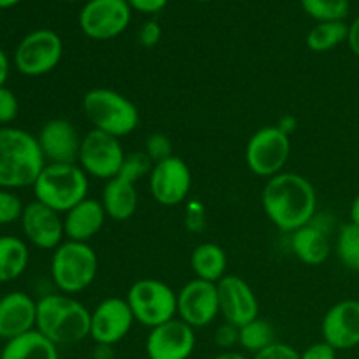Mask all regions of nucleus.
Here are the masks:
<instances>
[{"instance_id":"27","label":"nucleus","mask_w":359,"mask_h":359,"mask_svg":"<svg viewBox=\"0 0 359 359\" xmlns=\"http://www.w3.org/2000/svg\"><path fill=\"white\" fill-rule=\"evenodd\" d=\"M349 25L346 21H323L316 23L307 34V46L311 51L325 53L347 42Z\"/></svg>"},{"instance_id":"17","label":"nucleus","mask_w":359,"mask_h":359,"mask_svg":"<svg viewBox=\"0 0 359 359\" xmlns=\"http://www.w3.org/2000/svg\"><path fill=\"white\" fill-rule=\"evenodd\" d=\"M37 142L46 163H77L83 137L69 119L53 118L39 130Z\"/></svg>"},{"instance_id":"7","label":"nucleus","mask_w":359,"mask_h":359,"mask_svg":"<svg viewBox=\"0 0 359 359\" xmlns=\"http://www.w3.org/2000/svg\"><path fill=\"white\" fill-rule=\"evenodd\" d=\"M132 314L146 328H156L177 318V293L160 279H139L126 293Z\"/></svg>"},{"instance_id":"34","label":"nucleus","mask_w":359,"mask_h":359,"mask_svg":"<svg viewBox=\"0 0 359 359\" xmlns=\"http://www.w3.org/2000/svg\"><path fill=\"white\" fill-rule=\"evenodd\" d=\"M20 114V102L16 93L7 86H0V126H11Z\"/></svg>"},{"instance_id":"28","label":"nucleus","mask_w":359,"mask_h":359,"mask_svg":"<svg viewBox=\"0 0 359 359\" xmlns=\"http://www.w3.org/2000/svg\"><path fill=\"white\" fill-rule=\"evenodd\" d=\"M238 346L251 354L262 353L269 346L276 344V330L266 319L256 318L255 321L238 328Z\"/></svg>"},{"instance_id":"33","label":"nucleus","mask_w":359,"mask_h":359,"mask_svg":"<svg viewBox=\"0 0 359 359\" xmlns=\"http://www.w3.org/2000/svg\"><path fill=\"white\" fill-rule=\"evenodd\" d=\"M172 149H174L172 147V140L165 133H151L146 139V144H144V151L153 160V163H158V161H163L167 158L174 156Z\"/></svg>"},{"instance_id":"26","label":"nucleus","mask_w":359,"mask_h":359,"mask_svg":"<svg viewBox=\"0 0 359 359\" xmlns=\"http://www.w3.org/2000/svg\"><path fill=\"white\" fill-rule=\"evenodd\" d=\"M30 262V251L23 238L0 235V284L20 279Z\"/></svg>"},{"instance_id":"14","label":"nucleus","mask_w":359,"mask_h":359,"mask_svg":"<svg viewBox=\"0 0 359 359\" xmlns=\"http://www.w3.org/2000/svg\"><path fill=\"white\" fill-rule=\"evenodd\" d=\"M133 323L135 318L126 298H105L91 311L90 339L95 344L114 347L128 335Z\"/></svg>"},{"instance_id":"47","label":"nucleus","mask_w":359,"mask_h":359,"mask_svg":"<svg viewBox=\"0 0 359 359\" xmlns=\"http://www.w3.org/2000/svg\"><path fill=\"white\" fill-rule=\"evenodd\" d=\"M21 0H0V9H9V7L18 6Z\"/></svg>"},{"instance_id":"25","label":"nucleus","mask_w":359,"mask_h":359,"mask_svg":"<svg viewBox=\"0 0 359 359\" xmlns=\"http://www.w3.org/2000/svg\"><path fill=\"white\" fill-rule=\"evenodd\" d=\"M189 263H191V270L196 279L217 284L226 276V252L221 245L214 244V242H203V244L196 245L193 249Z\"/></svg>"},{"instance_id":"35","label":"nucleus","mask_w":359,"mask_h":359,"mask_svg":"<svg viewBox=\"0 0 359 359\" xmlns=\"http://www.w3.org/2000/svg\"><path fill=\"white\" fill-rule=\"evenodd\" d=\"M238 326L231 325V323L224 321L223 325L217 326V330L214 332V342L219 349L223 351H231L235 346H238Z\"/></svg>"},{"instance_id":"46","label":"nucleus","mask_w":359,"mask_h":359,"mask_svg":"<svg viewBox=\"0 0 359 359\" xmlns=\"http://www.w3.org/2000/svg\"><path fill=\"white\" fill-rule=\"evenodd\" d=\"M212 359H249V358L241 353H235V351H223V353L217 354V356H214Z\"/></svg>"},{"instance_id":"36","label":"nucleus","mask_w":359,"mask_h":359,"mask_svg":"<svg viewBox=\"0 0 359 359\" xmlns=\"http://www.w3.org/2000/svg\"><path fill=\"white\" fill-rule=\"evenodd\" d=\"M252 359H300V353L287 344L276 342L263 349L262 353L255 354Z\"/></svg>"},{"instance_id":"12","label":"nucleus","mask_w":359,"mask_h":359,"mask_svg":"<svg viewBox=\"0 0 359 359\" xmlns=\"http://www.w3.org/2000/svg\"><path fill=\"white\" fill-rule=\"evenodd\" d=\"M147 179L153 198L165 207L181 205L188 198L193 186L191 170L179 156H170L154 163Z\"/></svg>"},{"instance_id":"21","label":"nucleus","mask_w":359,"mask_h":359,"mask_svg":"<svg viewBox=\"0 0 359 359\" xmlns=\"http://www.w3.org/2000/svg\"><path fill=\"white\" fill-rule=\"evenodd\" d=\"M291 251L304 265H323L332 252L328 224L321 223L318 217H314V221L293 231L291 233Z\"/></svg>"},{"instance_id":"40","label":"nucleus","mask_w":359,"mask_h":359,"mask_svg":"<svg viewBox=\"0 0 359 359\" xmlns=\"http://www.w3.org/2000/svg\"><path fill=\"white\" fill-rule=\"evenodd\" d=\"M132 11H139L142 14H156L167 7L168 0H128Z\"/></svg>"},{"instance_id":"39","label":"nucleus","mask_w":359,"mask_h":359,"mask_svg":"<svg viewBox=\"0 0 359 359\" xmlns=\"http://www.w3.org/2000/svg\"><path fill=\"white\" fill-rule=\"evenodd\" d=\"M337 353L339 351L323 340V342L312 344L304 353H300V359H337Z\"/></svg>"},{"instance_id":"18","label":"nucleus","mask_w":359,"mask_h":359,"mask_svg":"<svg viewBox=\"0 0 359 359\" xmlns=\"http://www.w3.org/2000/svg\"><path fill=\"white\" fill-rule=\"evenodd\" d=\"M219 312L226 323L244 326L259 318V302L252 287L242 277L224 276L217 283Z\"/></svg>"},{"instance_id":"3","label":"nucleus","mask_w":359,"mask_h":359,"mask_svg":"<svg viewBox=\"0 0 359 359\" xmlns=\"http://www.w3.org/2000/svg\"><path fill=\"white\" fill-rule=\"evenodd\" d=\"M91 311L65 293H49L37 300L35 330L56 346H72L90 337Z\"/></svg>"},{"instance_id":"41","label":"nucleus","mask_w":359,"mask_h":359,"mask_svg":"<svg viewBox=\"0 0 359 359\" xmlns=\"http://www.w3.org/2000/svg\"><path fill=\"white\" fill-rule=\"evenodd\" d=\"M347 44H349L351 51L359 58V16L353 23L349 25V35H347Z\"/></svg>"},{"instance_id":"1","label":"nucleus","mask_w":359,"mask_h":359,"mask_svg":"<svg viewBox=\"0 0 359 359\" xmlns=\"http://www.w3.org/2000/svg\"><path fill=\"white\" fill-rule=\"evenodd\" d=\"M262 205L273 226L284 233H293L314 221L318 195L307 177L294 172H280L266 179Z\"/></svg>"},{"instance_id":"19","label":"nucleus","mask_w":359,"mask_h":359,"mask_svg":"<svg viewBox=\"0 0 359 359\" xmlns=\"http://www.w3.org/2000/svg\"><path fill=\"white\" fill-rule=\"evenodd\" d=\"M321 335L337 351L359 347V300H342L332 305L323 318Z\"/></svg>"},{"instance_id":"24","label":"nucleus","mask_w":359,"mask_h":359,"mask_svg":"<svg viewBox=\"0 0 359 359\" xmlns=\"http://www.w3.org/2000/svg\"><path fill=\"white\" fill-rule=\"evenodd\" d=\"M0 359H60V354L56 344L34 330L6 342Z\"/></svg>"},{"instance_id":"10","label":"nucleus","mask_w":359,"mask_h":359,"mask_svg":"<svg viewBox=\"0 0 359 359\" xmlns=\"http://www.w3.org/2000/svg\"><path fill=\"white\" fill-rule=\"evenodd\" d=\"M125 156L121 139H116L100 130H90L83 137L77 165L91 177L107 182L118 177Z\"/></svg>"},{"instance_id":"11","label":"nucleus","mask_w":359,"mask_h":359,"mask_svg":"<svg viewBox=\"0 0 359 359\" xmlns=\"http://www.w3.org/2000/svg\"><path fill=\"white\" fill-rule=\"evenodd\" d=\"M132 21L128 0H88L79 13V27L93 41L119 37Z\"/></svg>"},{"instance_id":"8","label":"nucleus","mask_w":359,"mask_h":359,"mask_svg":"<svg viewBox=\"0 0 359 359\" xmlns=\"http://www.w3.org/2000/svg\"><path fill=\"white\" fill-rule=\"evenodd\" d=\"M245 165L255 175L270 179L284 172L291 156V137L277 125L263 126L245 146Z\"/></svg>"},{"instance_id":"15","label":"nucleus","mask_w":359,"mask_h":359,"mask_svg":"<svg viewBox=\"0 0 359 359\" xmlns=\"http://www.w3.org/2000/svg\"><path fill=\"white\" fill-rule=\"evenodd\" d=\"M195 330L179 318L149 330L146 339L147 359H189L195 353Z\"/></svg>"},{"instance_id":"13","label":"nucleus","mask_w":359,"mask_h":359,"mask_svg":"<svg viewBox=\"0 0 359 359\" xmlns=\"http://www.w3.org/2000/svg\"><path fill=\"white\" fill-rule=\"evenodd\" d=\"M219 314L217 284L193 279L177 293V318L193 330L205 328Z\"/></svg>"},{"instance_id":"48","label":"nucleus","mask_w":359,"mask_h":359,"mask_svg":"<svg viewBox=\"0 0 359 359\" xmlns=\"http://www.w3.org/2000/svg\"><path fill=\"white\" fill-rule=\"evenodd\" d=\"M58 2H79V0H58Z\"/></svg>"},{"instance_id":"31","label":"nucleus","mask_w":359,"mask_h":359,"mask_svg":"<svg viewBox=\"0 0 359 359\" xmlns=\"http://www.w3.org/2000/svg\"><path fill=\"white\" fill-rule=\"evenodd\" d=\"M153 167V160L147 156L146 151H133V153H126L118 177L125 179V181L132 182V184H137L140 179L149 177Z\"/></svg>"},{"instance_id":"30","label":"nucleus","mask_w":359,"mask_h":359,"mask_svg":"<svg viewBox=\"0 0 359 359\" xmlns=\"http://www.w3.org/2000/svg\"><path fill=\"white\" fill-rule=\"evenodd\" d=\"M302 9L316 20L323 21H346L349 16V0H300Z\"/></svg>"},{"instance_id":"4","label":"nucleus","mask_w":359,"mask_h":359,"mask_svg":"<svg viewBox=\"0 0 359 359\" xmlns=\"http://www.w3.org/2000/svg\"><path fill=\"white\" fill-rule=\"evenodd\" d=\"M32 189L37 202L58 214H67L88 198L90 181L77 163H46Z\"/></svg>"},{"instance_id":"37","label":"nucleus","mask_w":359,"mask_h":359,"mask_svg":"<svg viewBox=\"0 0 359 359\" xmlns=\"http://www.w3.org/2000/svg\"><path fill=\"white\" fill-rule=\"evenodd\" d=\"M186 226L189 231H202L205 226V207L200 202H191L186 210Z\"/></svg>"},{"instance_id":"49","label":"nucleus","mask_w":359,"mask_h":359,"mask_svg":"<svg viewBox=\"0 0 359 359\" xmlns=\"http://www.w3.org/2000/svg\"><path fill=\"white\" fill-rule=\"evenodd\" d=\"M193 2H200V4H202V2H210V0H193Z\"/></svg>"},{"instance_id":"32","label":"nucleus","mask_w":359,"mask_h":359,"mask_svg":"<svg viewBox=\"0 0 359 359\" xmlns=\"http://www.w3.org/2000/svg\"><path fill=\"white\" fill-rule=\"evenodd\" d=\"M25 205L13 189L0 188V226L13 224L21 219Z\"/></svg>"},{"instance_id":"5","label":"nucleus","mask_w":359,"mask_h":359,"mask_svg":"<svg viewBox=\"0 0 359 359\" xmlns=\"http://www.w3.org/2000/svg\"><path fill=\"white\" fill-rule=\"evenodd\" d=\"M83 111L93 130L116 139L130 135L140 123L137 105L128 97L109 88H93L83 97Z\"/></svg>"},{"instance_id":"20","label":"nucleus","mask_w":359,"mask_h":359,"mask_svg":"<svg viewBox=\"0 0 359 359\" xmlns=\"http://www.w3.org/2000/svg\"><path fill=\"white\" fill-rule=\"evenodd\" d=\"M37 323V302L23 291H13L0 298V339L9 342L28 332Z\"/></svg>"},{"instance_id":"2","label":"nucleus","mask_w":359,"mask_h":359,"mask_svg":"<svg viewBox=\"0 0 359 359\" xmlns=\"http://www.w3.org/2000/svg\"><path fill=\"white\" fill-rule=\"evenodd\" d=\"M44 167L37 137L16 126H0V188H32Z\"/></svg>"},{"instance_id":"9","label":"nucleus","mask_w":359,"mask_h":359,"mask_svg":"<svg viewBox=\"0 0 359 359\" xmlns=\"http://www.w3.org/2000/svg\"><path fill=\"white\" fill-rule=\"evenodd\" d=\"M63 41L55 30L39 28L25 35L14 51L13 63L27 77H41L53 72L62 62Z\"/></svg>"},{"instance_id":"43","label":"nucleus","mask_w":359,"mask_h":359,"mask_svg":"<svg viewBox=\"0 0 359 359\" xmlns=\"http://www.w3.org/2000/svg\"><path fill=\"white\" fill-rule=\"evenodd\" d=\"M93 359H114V351L112 346H104V344H95V349L91 353Z\"/></svg>"},{"instance_id":"6","label":"nucleus","mask_w":359,"mask_h":359,"mask_svg":"<svg viewBox=\"0 0 359 359\" xmlns=\"http://www.w3.org/2000/svg\"><path fill=\"white\" fill-rule=\"evenodd\" d=\"M51 279L60 293L77 294L91 286L98 273V256L86 242L63 241L53 251Z\"/></svg>"},{"instance_id":"16","label":"nucleus","mask_w":359,"mask_h":359,"mask_svg":"<svg viewBox=\"0 0 359 359\" xmlns=\"http://www.w3.org/2000/svg\"><path fill=\"white\" fill-rule=\"evenodd\" d=\"M20 224L25 238L34 248L42 249V251H55L65 238L62 214L49 209L37 200L25 205Z\"/></svg>"},{"instance_id":"23","label":"nucleus","mask_w":359,"mask_h":359,"mask_svg":"<svg viewBox=\"0 0 359 359\" xmlns=\"http://www.w3.org/2000/svg\"><path fill=\"white\" fill-rule=\"evenodd\" d=\"M102 205L107 217L114 221H126L137 212L139 207V191L137 184L114 177L107 181L102 189Z\"/></svg>"},{"instance_id":"45","label":"nucleus","mask_w":359,"mask_h":359,"mask_svg":"<svg viewBox=\"0 0 359 359\" xmlns=\"http://www.w3.org/2000/svg\"><path fill=\"white\" fill-rule=\"evenodd\" d=\"M349 217H351V223L359 224V193L356 195V198L353 200V205H351V210H349Z\"/></svg>"},{"instance_id":"29","label":"nucleus","mask_w":359,"mask_h":359,"mask_svg":"<svg viewBox=\"0 0 359 359\" xmlns=\"http://www.w3.org/2000/svg\"><path fill=\"white\" fill-rule=\"evenodd\" d=\"M337 256L347 270L359 272V224L346 223L337 235Z\"/></svg>"},{"instance_id":"22","label":"nucleus","mask_w":359,"mask_h":359,"mask_svg":"<svg viewBox=\"0 0 359 359\" xmlns=\"http://www.w3.org/2000/svg\"><path fill=\"white\" fill-rule=\"evenodd\" d=\"M107 214L100 200L86 198L63 216L65 238L74 242H90L104 228Z\"/></svg>"},{"instance_id":"44","label":"nucleus","mask_w":359,"mask_h":359,"mask_svg":"<svg viewBox=\"0 0 359 359\" xmlns=\"http://www.w3.org/2000/svg\"><path fill=\"white\" fill-rule=\"evenodd\" d=\"M277 126H279V128L283 130V132L286 133V135L291 137V133H293L294 130H297V119H294L291 114L283 116V118H280V121L277 123Z\"/></svg>"},{"instance_id":"38","label":"nucleus","mask_w":359,"mask_h":359,"mask_svg":"<svg viewBox=\"0 0 359 359\" xmlns=\"http://www.w3.org/2000/svg\"><path fill=\"white\" fill-rule=\"evenodd\" d=\"M161 34H163V32H161V27L158 21H146V23L140 27L139 32L140 44H142L144 48H154V46L161 41Z\"/></svg>"},{"instance_id":"42","label":"nucleus","mask_w":359,"mask_h":359,"mask_svg":"<svg viewBox=\"0 0 359 359\" xmlns=\"http://www.w3.org/2000/svg\"><path fill=\"white\" fill-rule=\"evenodd\" d=\"M11 72V62L7 53L0 48V86H6L7 79H9Z\"/></svg>"}]
</instances>
